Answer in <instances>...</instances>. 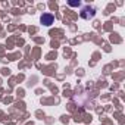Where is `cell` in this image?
Masks as SVG:
<instances>
[{
  "label": "cell",
  "instance_id": "1",
  "mask_svg": "<svg viewBox=\"0 0 125 125\" xmlns=\"http://www.w3.org/2000/svg\"><path fill=\"white\" fill-rule=\"evenodd\" d=\"M81 16H83V18H85V19H88V18H93V16H94V8L85 6V8L83 9V12H81Z\"/></svg>",
  "mask_w": 125,
  "mask_h": 125
},
{
  "label": "cell",
  "instance_id": "2",
  "mask_svg": "<svg viewBox=\"0 0 125 125\" xmlns=\"http://www.w3.org/2000/svg\"><path fill=\"white\" fill-rule=\"evenodd\" d=\"M53 15L52 13H44L43 16H41V22L44 24V25H50V24H53Z\"/></svg>",
  "mask_w": 125,
  "mask_h": 125
}]
</instances>
